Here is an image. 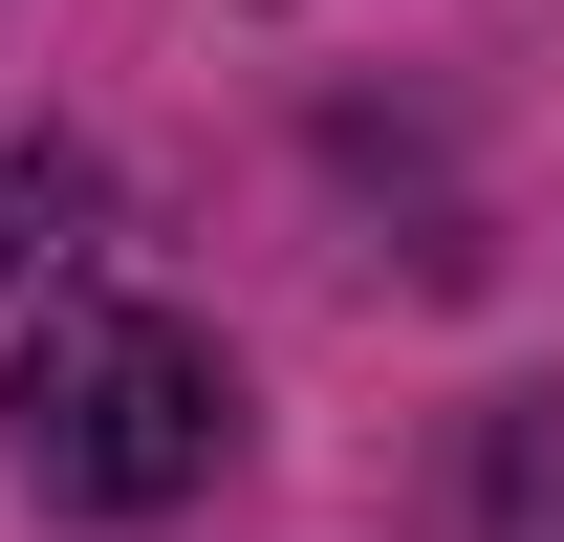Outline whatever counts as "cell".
<instances>
[{
	"instance_id": "obj_1",
	"label": "cell",
	"mask_w": 564,
	"mask_h": 542,
	"mask_svg": "<svg viewBox=\"0 0 564 542\" xmlns=\"http://www.w3.org/2000/svg\"><path fill=\"white\" fill-rule=\"evenodd\" d=\"M0 434H22V477H44L66 521H174V499H217V456H239V369H217V326H174V304H44L22 369H0Z\"/></svg>"
},
{
	"instance_id": "obj_2",
	"label": "cell",
	"mask_w": 564,
	"mask_h": 542,
	"mask_svg": "<svg viewBox=\"0 0 564 542\" xmlns=\"http://www.w3.org/2000/svg\"><path fill=\"white\" fill-rule=\"evenodd\" d=\"M478 521H499V542H564V391H521V412L478 434Z\"/></svg>"
},
{
	"instance_id": "obj_3",
	"label": "cell",
	"mask_w": 564,
	"mask_h": 542,
	"mask_svg": "<svg viewBox=\"0 0 564 542\" xmlns=\"http://www.w3.org/2000/svg\"><path fill=\"white\" fill-rule=\"evenodd\" d=\"M66 196H87L66 152H22V174H0V282H22V261H66V239H44V217H66Z\"/></svg>"
}]
</instances>
